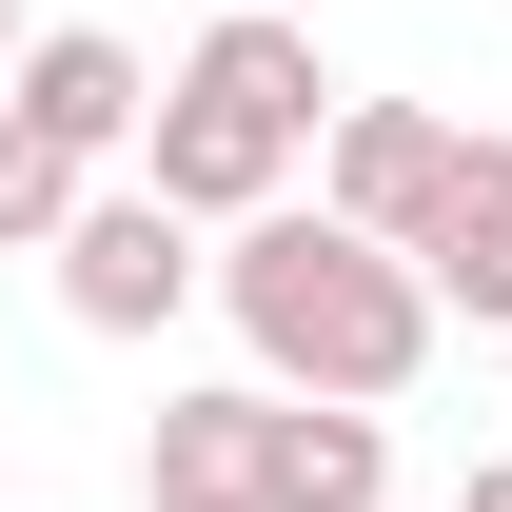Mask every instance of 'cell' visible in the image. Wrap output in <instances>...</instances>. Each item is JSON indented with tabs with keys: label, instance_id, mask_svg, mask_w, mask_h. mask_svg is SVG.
<instances>
[{
	"label": "cell",
	"instance_id": "obj_4",
	"mask_svg": "<svg viewBox=\"0 0 512 512\" xmlns=\"http://www.w3.org/2000/svg\"><path fill=\"white\" fill-rule=\"evenodd\" d=\"M138 512H276V375L158 394V434H138Z\"/></svg>",
	"mask_w": 512,
	"mask_h": 512
},
{
	"label": "cell",
	"instance_id": "obj_12",
	"mask_svg": "<svg viewBox=\"0 0 512 512\" xmlns=\"http://www.w3.org/2000/svg\"><path fill=\"white\" fill-rule=\"evenodd\" d=\"M375 512H394V493H375Z\"/></svg>",
	"mask_w": 512,
	"mask_h": 512
},
{
	"label": "cell",
	"instance_id": "obj_5",
	"mask_svg": "<svg viewBox=\"0 0 512 512\" xmlns=\"http://www.w3.org/2000/svg\"><path fill=\"white\" fill-rule=\"evenodd\" d=\"M453 138H473V119H434V99H335V119H316V197L355 217V237L414 256V217L453 197Z\"/></svg>",
	"mask_w": 512,
	"mask_h": 512
},
{
	"label": "cell",
	"instance_id": "obj_6",
	"mask_svg": "<svg viewBox=\"0 0 512 512\" xmlns=\"http://www.w3.org/2000/svg\"><path fill=\"white\" fill-rule=\"evenodd\" d=\"M0 99L60 138V158H99V178H119V158H138V99H158V60H138V40H99V20H20Z\"/></svg>",
	"mask_w": 512,
	"mask_h": 512
},
{
	"label": "cell",
	"instance_id": "obj_11",
	"mask_svg": "<svg viewBox=\"0 0 512 512\" xmlns=\"http://www.w3.org/2000/svg\"><path fill=\"white\" fill-rule=\"evenodd\" d=\"M0 60H20V0H0Z\"/></svg>",
	"mask_w": 512,
	"mask_h": 512
},
{
	"label": "cell",
	"instance_id": "obj_8",
	"mask_svg": "<svg viewBox=\"0 0 512 512\" xmlns=\"http://www.w3.org/2000/svg\"><path fill=\"white\" fill-rule=\"evenodd\" d=\"M375 493H394L375 394H276V512H375Z\"/></svg>",
	"mask_w": 512,
	"mask_h": 512
},
{
	"label": "cell",
	"instance_id": "obj_10",
	"mask_svg": "<svg viewBox=\"0 0 512 512\" xmlns=\"http://www.w3.org/2000/svg\"><path fill=\"white\" fill-rule=\"evenodd\" d=\"M453 512H512V453H473V493H453Z\"/></svg>",
	"mask_w": 512,
	"mask_h": 512
},
{
	"label": "cell",
	"instance_id": "obj_2",
	"mask_svg": "<svg viewBox=\"0 0 512 512\" xmlns=\"http://www.w3.org/2000/svg\"><path fill=\"white\" fill-rule=\"evenodd\" d=\"M316 119H335L316 20H296V0H217V20H197V60L138 99V158H119V178H158L197 237H217V217H256V197H296Z\"/></svg>",
	"mask_w": 512,
	"mask_h": 512
},
{
	"label": "cell",
	"instance_id": "obj_9",
	"mask_svg": "<svg viewBox=\"0 0 512 512\" xmlns=\"http://www.w3.org/2000/svg\"><path fill=\"white\" fill-rule=\"evenodd\" d=\"M79 178H99V158H60V138L20 119V99H0V256H60V217H79Z\"/></svg>",
	"mask_w": 512,
	"mask_h": 512
},
{
	"label": "cell",
	"instance_id": "obj_3",
	"mask_svg": "<svg viewBox=\"0 0 512 512\" xmlns=\"http://www.w3.org/2000/svg\"><path fill=\"white\" fill-rule=\"evenodd\" d=\"M197 296H217V256H197V217L158 178H79V217H60V316L79 335H178Z\"/></svg>",
	"mask_w": 512,
	"mask_h": 512
},
{
	"label": "cell",
	"instance_id": "obj_1",
	"mask_svg": "<svg viewBox=\"0 0 512 512\" xmlns=\"http://www.w3.org/2000/svg\"><path fill=\"white\" fill-rule=\"evenodd\" d=\"M217 316H237V355L276 394H414L434 375V276L394 237H355L335 197H256V217H217Z\"/></svg>",
	"mask_w": 512,
	"mask_h": 512
},
{
	"label": "cell",
	"instance_id": "obj_7",
	"mask_svg": "<svg viewBox=\"0 0 512 512\" xmlns=\"http://www.w3.org/2000/svg\"><path fill=\"white\" fill-rule=\"evenodd\" d=\"M414 276H434V316L512 335V138H453V197L414 217Z\"/></svg>",
	"mask_w": 512,
	"mask_h": 512
}]
</instances>
